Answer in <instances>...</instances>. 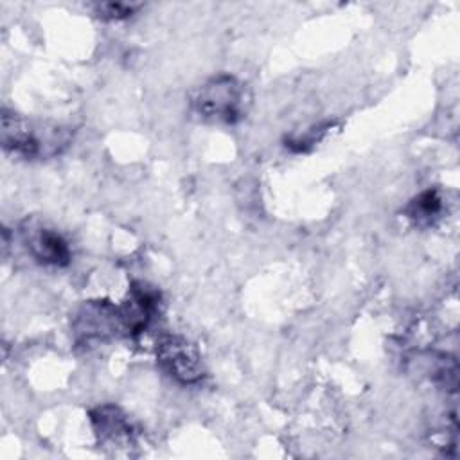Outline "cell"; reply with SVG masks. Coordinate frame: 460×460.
Returning <instances> with one entry per match:
<instances>
[{
	"instance_id": "6da1fadb",
	"label": "cell",
	"mask_w": 460,
	"mask_h": 460,
	"mask_svg": "<svg viewBox=\"0 0 460 460\" xmlns=\"http://www.w3.org/2000/svg\"><path fill=\"white\" fill-rule=\"evenodd\" d=\"M72 138L74 131L68 126L2 110L0 142L7 153L25 160H49L59 156L72 144Z\"/></svg>"
},
{
	"instance_id": "277c9868",
	"label": "cell",
	"mask_w": 460,
	"mask_h": 460,
	"mask_svg": "<svg viewBox=\"0 0 460 460\" xmlns=\"http://www.w3.org/2000/svg\"><path fill=\"white\" fill-rule=\"evenodd\" d=\"M158 367L180 385H196L205 377L201 354L192 341L178 334H165L156 341Z\"/></svg>"
},
{
	"instance_id": "7a4b0ae2",
	"label": "cell",
	"mask_w": 460,
	"mask_h": 460,
	"mask_svg": "<svg viewBox=\"0 0 460 460\" xmlns=\"http://www.w3.org/2000/svg\"><path fill=\"white\" fill-rule=\"evenodd\" d=\"M190 106L194 115L207 124L232 126L246 117L252 93L235 75L217 74L196 88Z\"/></svg>"
},
{
	"instance_id": "3957f363",
	"label": "cell",
	"mask_w": 460,
	"mask_h": 460,
	"mask_svg": "<svg viewBox=\"0 0 460 460\" xmlns=\"http://www.w3.org/2000/svg\"><path fill=\"white\" fill-rule=\"evenodd\" d=\"M72 331L75 341L83 345L128 336L122 307L108 300L84 302L74 314Z\"/></svg>"
},
{
	"instance_id": "ba28073f",
	"label": "cell",
	"mask_w": 460,
	"mask_h": 460,
	"mask_svg": "<svg viewBox=\"0 0 460 460\" xmlns=\"http://www.w3.org/2000/svg\"><path fill=\"white\" fill-rule=\"evenodd\" d=\"M140 4H124V2H102L95 5V14L102 20H124L131 16Z\"/></svg>"
},
{
	"instance_id": "8992f818",
	"label": "cell",
	"mask_w": 460,
	"mask_h": 460,
	"mask_svg": "<svg viewBox=\"0 0 460 460\" xmlns=\"http://www.w3.org/2000/svg\"><path fill=\"white\" fill-rule=\"evenodd\" d=\"M90 420L97 438L102 444L128 442L133 438V426L124 415V411L115 404H102L90 411Z\"/></svg>"
},
{
	"instance_id": "52a82bcc",
	"label": "cell",
	"mask_w": 460,
	"mask_h": 460,
	"mask_svg": "<svg viewBox=\"0 0 460 460\" xmlns=\"http://www.w3.org/2000/svg\"><path fill=\"white\" fill-rule=\"evenodd\" d=\"M440 212H442V198L435 189H428L420 192L404 208L406 217H410L417 226L433 225L435 219H438Z\"/></svg>"
},
{
	"instance_id": "5b68a950",
	"label": "cell",
	"mask_w": 460,
	"mask_h": 460,
	"mask_svg": "<svg viewBox=\"0 0 460 460\" xmlns=\"http://www.w3.org/2000/svg\"><path fill=\"white\" fill-rule=\"evenodd\" d=\"M22 234L27 250L38 262L58 268L70 262V246L58 230L47 228L43 225H27L23 226Z\"/></svg>"
}]
</instances>
